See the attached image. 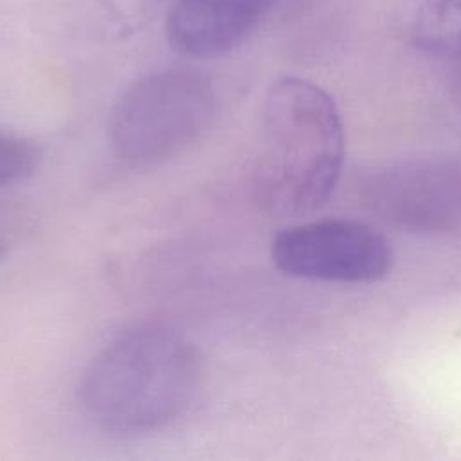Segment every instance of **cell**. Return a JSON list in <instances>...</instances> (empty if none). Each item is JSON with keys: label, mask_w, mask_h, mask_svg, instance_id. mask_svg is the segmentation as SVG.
<instances>
[{"label": "cell", "mask_w": 461, "mask_h": 461, "mask_svg": "<svg viewBox=\"0 0 461 461\" xmlns=\"http://www.w3.org/2000/svg\"><path fill=\"white\" fill-rule=\"evenodd\" d=\"M344 153V126L331 95L308 79L281 77L261 108L256 203L276 218L315 212L340 180Z\"/></svg>", "instance_id": "cell-1"}, {"label": "cell", "mask_w": 461, "mask_h": 461, "mask_svg": "<svg viewBox=\"0 0 461 461\" xmlns=\"http://www.w3.org/2000/svg\"><path fill=\"white\" fill-rule=\"evenodd\" d=\"M202 380L194 344L162 324H140L106 344L81 376L85 416L108 434L158 430L191 405Z\"/></svg>", "instance_id": "cell-2"}, {"label": "cell", "mask_w": 461, "mask_h": 461, "mask_svg": "<svg viewBox=\"0 0 461 461\" xmlns=\"http://www.w3.org/2000/svg\"><path fill=\"white\" fill-rule=\"evenodd\" d=\"M214 115L216 94L205 74L157 70L135 79L112 106L110 146L130 166H153L196 142Z\"/></svg>", "instance_id": "cell-3"}, {"label": "cell", "mask_w": 461, "mask_h": 461, "mask_svg": "<svg viewBox=\"0 0 461 461\" xmlns=\"http://www.w3.org/2000/svg\"><path fill=\"white\" fill-rule=\"evenodd\" d=\"M270 258L286 276L326 283H376L393 267V249L371 225L346 218L313 220L277 232Z\"/></svg>", "instance_id": "cell-4"}, {"label": "cell", "mask_w": 461, "mask_h": 461, "mask_svg": "<svg viewBox=\"0 0 461 461\" xmlns=\"http://www.w3.org/2000/svg\"><path fill=\"white\" fill-rule=\"evenodd\" d=\"M369 191L373 207L402 227L436 230L461 221V166L402 164L380 173Z\"/></svg>", "instance_id": "cell-5"}, {"label": "cell", "mask_w": 461, "mask_h": 461, "mask_svg": "<svg viewBox=\"0 0 461 461\" xmlns=\"http://www.w3.org/2000/svg\"><path fill=\"white\" fill-rule=\"evenodd\" d=\"M276 0H173L166 34L189 58H216L238 47Z\"/></svg>", "instance_id": "cell-6"}, {"label": "cell", "mask_w": 461, "mask_h": 461, "mask_svg": "<svg viewBox=\"0 0 461 461\" xmlns=\"http://www.w3.org/2000/svg\"><path fill=\"white\" fill-rule=\"evenodd\" d=\"M403 27L416 50L434 58L461 56V0H416Z\"/></svg>", "instance_id": "cell-7"}, {"label": "cell", "mask_w": 461, "mask_h": 461, "mask_svg": "<svg viewBox=\"0 0 461 461\" xmlns=\"http://www.w3.org/2000/svg\"><path fill=\"white\" fill-rule=\"evenodd\" d=\"M38 160L40 153L32 142L0 131V185H9L31 176Z\"/></svg>", "instance_id": "cell-8"}, {"label": "cell", "mask_w": 461, "mask_h": 461, "mask_svg": "<svg viewBox=\"0 0 461 461\" xmlns=\"http://www.w3.org/2000/svg\"><path fill=\"white\" fill-rule=\"evenodd\" d=\"M95 4L119 34H130L155 18L162 0H95Z\"/></svg>", "instance_id": "cell-9"}, {"label": "cell", "mask_w": 461, "mask_h": 461, "mask_svg": "<svg viewBox=\"0 0 461 461\" xmlns=\"http://www.w3.org/2000/svg\"><path fill=\"white\" fill-rule=\"evenodd\" d=\"M4 252H5V247H4V243L0 241V259L4 258Z\"/></svg>", "instance_id": "cell-10"}]
</instances>
